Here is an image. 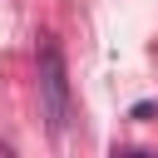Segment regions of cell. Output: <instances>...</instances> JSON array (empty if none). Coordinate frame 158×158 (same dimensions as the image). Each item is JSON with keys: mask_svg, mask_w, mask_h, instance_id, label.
I'll return each instance as SVG.
<instances>
[{"mask_svg": "<svg viewBox=\"0 0 158 158\" xmlns=\"http://www.w3.org/2000/svg\"><path fill=\"white\" fill-rule=\"evenodd\" d=\"M35 64H40V94H44V118H49V133L59 138V133H64V123H69V74H64V54H59L54 35H40Z\"/></svg>", "mask_w": 158, "mask_h": 158, "instance_id": "1", "label": "cell"}]
</instances>
